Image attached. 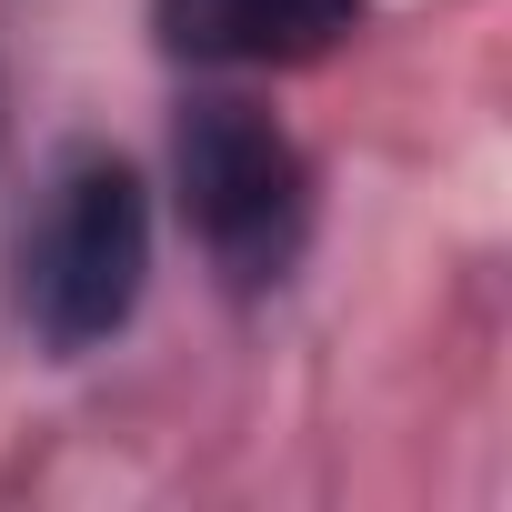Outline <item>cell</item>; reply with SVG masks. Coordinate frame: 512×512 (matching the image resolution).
I'll return each instance as SVG.
<instances>
[{
  "mask_svg": "<svg viewBox=\"0 0 512 512\" xmlns=\"http://www.w3.org/2000/svg\"><path fill=\"white\" fill-rule=\"evenodd\" d=\"M372 0H151V31L191 71H302L362 31Z\"/></svg>",
  "mask_w": 512,
  "mask_h": 512,
  "instance_id": "3",
  "label": "cell"
},
{
  "mask_svg": "<svg viewBox=\"0 0 512 512\" xmlns=\"http://www.w3.org/2000/svg\"><path fill=\"white\" fill-rule=\"evenodd\" d=\"M151 292V191L121 151H71L21 231V332L51 352V362H81L101 342L131 332Z\"/></svg>",
  "mask_w": 512,
  "mask_h": 512,
  "instance_id": "1",
  "label": "cell"
},
{
  "mask_svg": "<svg viewBox=\"0 0 512 512\" xmlns=\"http://www.w3.org/2000/svg\"><path fill=\"white\" fill-rule=\"evenodd\" d=\"M171 161H181L191 241H201V262L221 272V292H241V302L282 292L302 272V251H312V161H302V141L262 101L201 91L181 111Z\"/></svg>",
  "mask_w": 512,
  "mask_h": 512,
  "instance_id": "2",
  "label": "cell"
}]
</instances>
